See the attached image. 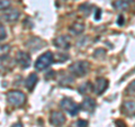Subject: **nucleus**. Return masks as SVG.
<instances>
[{"mask_svg":"<svg viewBox=\"0 0 135 127\" xmlns=\"http://www.w3.org/2000/svg\"><path fill=\"white\" fill-rule=\"evenodd\" d=\"M90 69V64L86 61H78L70 65V71L77 77H83L86 75Z\"/></svg>","mask_w":135,"mask_h":127,"instance_id":"nucleus-1","label":"nucleus"},{"mask_svg":"<svg viewBox=\"0 0 135 127\" xmlns=\"http://www.w3.org/2000/svg\"><path fill=\"white\" fill-rule=\"evenodd\" d=\"M7 100L11 106L20 107V106H23L25 104L26 96L20 91H9L7 94Z\"/></svg>","mask_w":135,"mask_h":127,"instance_id":"nucleus-2","label":"nucleus"},{"mask_svg":"<svg viewBox=\"0 0 135 127\" xmlns=\"http://www.w3.org/2000/svg\"><path fill=\"white\" fill-rule=\"evenodd\" d=\"M54 61V57H53V53L52 52H45L44 54L37 58V61L35 63V67L36 70H45L46 67H49L51 64L53 63Z\"/></svg>","mask_w":135,"mask_h":127,"instance_id":"nucleus-3","label":"nucleus"},{"mask_svg":"<svg viewBox=\"0 0 135 127\" xmlns=\"http://www.w3.org/2000/svg\"><path fill=\"white\" fill-rule=\"evenodd\" d=\"M60 106H61V108L63 109V110H65L71 116H75L80 110V106L77 105L72 99H70V98L63 99L60 102Z\"/></svg>","mask_w":135,"mask_h":127,"instance_id":"nucleus-4","label":"nucleus"},{"mask_svg":"<svg viewBox=\"0 0 135 127\" xmlns=\"http://www.w3.org/2000/svg\"><path fill=\"white\" fill-rule=\"evenodd\" d=\"M16 62L18 63V65L23 69H27V67L31 65L32 60H31V56L29 54L25 53V52H18L16 56Z\"/></svg>","mask_w":135,"mask_h":127,"instance_id":"nucleus-5","label":"nucleus"},{"mask_svg":"<svg viewBox=\"0 0 135 127\" xmlns=\"http://www.w3.org/2000/svg\"><path fill=\"white\" fill-rule=\"evenodd\" d=\"M65 121V117L61 111H52L50 115V123L55 127H60Z\"/></svg>","mask_w":135,"mask_h":127,"instance_id":"nucleus-6","label":"nucleus"},{"mask_svg":"<svg viewBox=\"0 0 135 127\" xmlns=\"http://www.w3.org/2000/svg\"><path fill=\"white\" fill-rule=\"evenodd\" d=\"M107 87H108V81L107 80L104 79V78H98L96 80V83H95L92 90H94L97 95H101L107 89Z\"/></svg>","mask_w":135,"mask_h":127,"instance_id":"nucleus-7","label":"nucleus"},{"mask_svg":"<svg viewBox=\"0 0 135 127\" xmlns=\"http://www.w3.org/2000/svg\"><path fill=\"white\" fill-rule=\"evenodd\" d=\"M2 18L8 23H15L19 18V11L17 9H7L2 15Z\"/></svg>","mask_w":135,"mask_h":127,"instance_id":"nucleus-8","label":"nucleus"},{"mask_svg":"<svg viewBox=\"0 0 135 127\" xmlns=\"http://www.w3.org/2000/svg\"><path fill=\"white\" fill-rule=\"evenodd\" d=\"M54 45L59 48H63V50H66L70 47V38L65 35H62V36H59L54 40Z\"/></svg>","mask_w":135,"mask_h":127,"instance_id":"nucleus-9","label":"nucleus"},{"mask_svg":"<svg viewBox=\"0 0 135 127\" xmlns=\"http://www.w3.org/2000/svg\"><path fill=\"white\" fill-rule=\"evenodd\" d=\"M81 107H82L83 110L91 113V111L95 109V107H96V102H95L94 99H91V98H86V99L82 101Z\"/></svg>","mask_w":135,"mask_h":127,"instance_id":"nucleus-10","label":"nucleus"},{"mask_svg":"<svg viewBox=\"0 0 135 127\" xmlns=\"http://www.w3.org/2000/svg\"><path fill=\"white\" fill-rule=\"evenodd\" d=\"M123 113L126 115H134L135 114V102L134 101H126L123 105Z\"/></svg>","mask_w":135,"mask_h":127,"instance_id":"nucleus-11","label":"nucleus"},{"mask_svg":"<svg viewBox=\"0 0 135 127\" xmlns=\"http://www.w3.org/2000/svg\"><path fill=\"white\" fill-rule=\"evenodd\" d=\"M37 81H38V78H37V75L35 73H32V74H29L28 75V78L26 79V87L28 90H33L34 87L36 86V83Z\"/></svg>","mask_w":135,"mask_h":127,"instance_id":"nucleus-12","label":"nucleus"},{"mask_svg":"<svg viewBox=\"0 0 135 127\" xmlns=\"http://www.w3.org/2000/svg\"><path fill=\"white\" fill-rule=\"evenodd\" d=\"M70 31L74 35H79V34H81L84 31V25L81 23H75L70 27Z\"/></svg>","mask_w":135,"mask_h":127,"instance_id":"nucleus-13","label":"nucleus"},{"mask_svg":"<svg viewBox=\"0 0 135 127\" xmlns=\"http://www.w3.org/2000/svg\"><path fill=\"white\" fill-rule=\"evenodd\" d=\"M126 95L131 97H135V80L133 82H131L127 88H126Z\"/></svg>","mask_w":135,"mask_h":127,"instance_id":"nucleus-14","label":"nucleus"},{"mask_svg":"<svg viewBox=\"0 0 135 127\" xmlns=\"http://www.w3.org/2000/svg\"><path fill=\"white\" fill-rule=\"evenodd\" d=\"M10 51L9 45H0V57H5Z\"/></svg>","mask_w":135,"mask_h":127,"instance_id":"nucleus-15","label":"nucleus"},{"mask_svg":"<svg viewBox=\"0 0 135 127\" xmlns=\"http://www.w3.org/2000/svg\"><path fill=\"white\" fill-rule=\"evenodd\" d=\"M90 90H92V88H91V84L89 82L83 83L82 86L79 88V91L81 92V94H86V92H89Z\"/></svg>","mask_w":135,"mask_h":127,"instance_id":"nucleus-16","label":"nucleus"},{"mask_svg":"<svg viewBox=\"0 0 135 127\" xmlns=\"http://www.w3.org/2000/svg\"><path fill=\"white\" fill-rule=\"evenodd\" d=\"M115 7L116 9H126V7H127V2L125 1V0H118V1L115 2Z\"/></svg>","mask_w":135,"mask_h":127,"instance_id":"nucleus-17","label":"nucleus"},{"mask_svg":"<svg viewBox=\"0 0 135 127\" xmlns=\"http://www.w3.org/2000/svg\"><path fill=\"white\" fill-rule=\"evenodd\" d=\"M9 6H10V1H9V0H0V10L8 9Z\"/></svg>","mask_w":135,"mask_h":127,"instance_id":"nucleus-18","label":"nucleus"},{"mask_svg":"<svg viewBox=\"0 0 135 127\" xmlns=\"http://www.w3.org/2000/svg\"><path fill=\"white\" fill-rule=\"evenodd\" d=\"M7 37V33H6V29L3 27L2 24H0V41H3Z\"/></svg>","mask_w":135,"mask_h":127,"instance_id":"nucleus-19","label":"nucleus"},{"mask_svg":"<svg viewBox=\"0 0 135 127\" xmlns=\"http://www.w3.org/2000/svg\"><path fill=\"white\" fill-rule=\"evenodd\" d=\"M124 23H125L124 17L123 16H118V19H117V25H118V26H123Z\"/></svg>","mask_w":135,"mask_h":127,"instance_id":"nucleus-20","label":"nucleus"},{"mask_svg":"<svg viewBox=\"0 0 135 127\" xmlns=\"http://www.w3.org/2000/svg\"><path fill=\"white\" fill-rule=\"evenodd\" d=\"M88 125V123L86 120H78L77 121V126L78 127H87Z\"/></svg>","mask_w":135,"mask_h":127,"instance_id":"nucleus-21","label":"nucleus"},{"mask_svg":"<svg viewBox=\"0 0 135 127\" xmlns=\"http://www.w3.org/2000/svg\"><path fill=\"white\" fill-rule=\"evenodd\" d=\"M11 127H23V125L20 124V123H17V124H15V125H12Z\"/></svg>","mask_w":135,"mask_h":127,"instance_id":"nucleus-22","label":"nucleus"},{"mask_svg":"<svg viewBox=\"0 0 135 127\" xmlns=\"http://www.w3.org/2000/svg\"><path fill=\"white\" fill-rule=\"evenodd\" d=\"M126 2H129V1H133V0H125Z\"/></svg>","mask_w":135,"mask_h":127,"instance_id":"nucleus-23","label":"nucleus"}]
</instances>
